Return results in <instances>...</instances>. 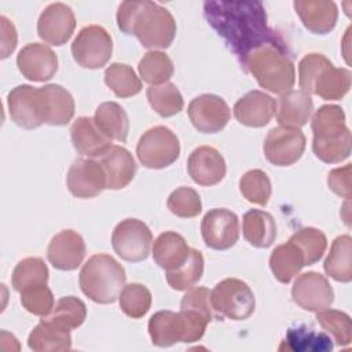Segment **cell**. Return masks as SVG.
I'll return each mask as SVG.
<instances>
[{"label":"cell","mask_w":352,"mask_h":352,"mask_svg":"<svg viewBox=\"0 0 352 352\" xmlns=\"http://www.w3.org/2000/svg\"><path fill=\"white\" fill-rule=\"evenodd\" d=\"M204 14L241 65L256 48L282 41L268 26L265 8L260 1H205Z\"/></svg>","instance_id":"cell-1"},{"label":"cell","mask_w":352,"mask_h":352,"mask_svg":"<svg viewBox=\"0 0 352 352\" xmlns=\"http://www.w3.org/2000/svg\"><path fill=\"white\" fill-rule=\"evenodd\" d=\"M117 25L125 34H133L146 48H168L176 36V21L154 1H124L117 11Z\"/></svg>","instance_id":"cell-2"},{"label":"cell","mask_w":352,"mask_h":352,"mask_svg":"<svg viewBox=\"0 0 352 352\" xmlns=\"http://www.w3.org/2000/svg\"><path fill=\"white\" fill-rule=\"evenodd\" d=\"M241 66L257 80L261 88L274 94L282 95L296 82V69L283 41L256 48Z\"/></svg>","instance_id":"cell-3"},{"label":"cell","mask_w":352,"mask_h":352,"mask_svg":"<svg viewBox=\"0 0 352 352\" xmlns=\"http://www.w3.org/2000/svg\"><path fill=\"white\" fill-rule=\"evenodd\" d=\"M314 154L326 164H337L351 155L352 138L345 125V113L337 104L320 106L312 117Z\"/></svg>","instance_id":"cell-4"},{"label":"cell","mask_w":352,"mask_h":352,"mask_svg":"<svg viewBox=\"0 0 352 352\" xmlns=\"http://www.w3.org/2000/svg\"><path fill=\"white\" fill-rule=\"evenodd\" d=\"M298 84L301 91L320 96L324 100H340L351 88V72L336 67L322 54H308L298 63Z\"/></svg>","instance_id":"cell-5"},{"label":"cell","mask_w":352,"mask_h":352,"mask_svg":"<svg viewBox=\"0 0 352 352\" xmlns=\"http://www.w3.org/2000/svg\"><path fill=\"white\" fill-rule=\"evenodd\" d=\"M124 267L110 254L99 253L88 258L78 276L81 292L94 302H114L125 286Z\"/></svg>","instance_id":"cell-6"},{"label":"cell","mask_w":352,"mask_h":352,"mask_svg":"<svg viewBox=\"0 0 352 352\" xmlns=\"http://www.w3.org/2000/svg\"><path fill=\"white\" fill-rule=\"evenodd\" d=\"M210 304L220 318L245 320L254 312L256 298L246 282L227 278L210 290Z\"/></svg>","instance_id":"cell-7"},{"label":"cell","mask_w":352,"mask_h":352,"mask_svg":"<svg viewBox=\"0 0 352 352\" xmlns=\"http://www.w3.org/2000/svg\"><path fill=\"white\" fill-rule=\"evenodd\" d=\"M140 164L148 169H162L172 165L180 155L177 136L166 126L158 125L146 131L136 146Z\"/></svg>","instance_id":"cell-8"},{"label":"cell","mask_w":352,"mask_h":352,"mask_svg":"<svg viewBox=\"0 0 352 352\" xmlns=\"http://www.w3.org/2000/svg\"><path fill=\"white\" fill-rule=\"evenodd\" d=\"M111 54V36L99 25L82 28L72 44V55L84 69H100L106 66Z\"/></svg>","instance_id":"cell-9"},{"label":"cell","mask_w":352,"mask_h":352,"mask_svg":"<svg viewBox=\"0 0 352 352\" xmlns=\"http://www.w3.org/2000/svg\"><path fill=\"white\" fill-rule=\"evenodd\" d=\"M153 234L146 223L138 219H125L111 234L114 252L125 261L139 263L148 257Z\"/></svg>","instance_id":"cell-10"},{"label":"cell","mask_w":352,"mask_h":352,"mask_svg":"<svg viewBox=\"0 0 352 352\" xmlns=\"http://www.w3.org/2000/svg\"><path fill=\"white\" fill-rule=\"evenodd\" d=\"M264 155L276 166L297 162L305 150V136L300 128H272L264 140Z\"/></svg>","instance_id":"cell-11"},{"label":"cell","mask_w":352,"mask_h":352,"mask_svg":"<svg viewBox=\"0 0 352 352\" xmlns=\"http://www.w3.org/2000/svg\"><path fill=\"white\" fill-rule=\"evenodd\" d=\"M210 290L206 287H192L182 298L180 314L186 324V344L199 341L205 334L208 323L212 320Z\"/></svg>","instance_id":"cell-12"},{"label":"cell","mask_w":352,"mask_h":352,"mask_svg":"<svg viewBox=\"0 0 352 352\" xmlns=\"http://www.w3.org/2000/svg\"><path fill=\"white\" fill-rule=\"evenodd\" d=\"M201 234L208 248L227 250L239 239V220L236 214L228 209H212L201 221Z\"/></svg>","instance_id":"cell-13"},{"label":"cell","mask_w":352,"mask_h":352,"mask_svg":"<svg viewBox=\"0 0 352 352\" xmlns=\"http://www.w3.org/2000/svg\"><path fill=\"white\" fill-rule=\"evenodd\" d=\"M293 301L304 311L318 312L329 308L334 301V292L327 278L308 271L297 276L292 287Z\"/></svg>","instance_id":"cell-14"},{"label":"cell","mask_w":352,"mask_h":352,"mask_svg":"<svg viewBox=\"0 0 352 352\" xmlns=\"http://www.w3.org/2000/svg\"><path fill=\"white\" fill-rule=\"evenodd\" d=\"M187 113L194 128L202 133L220 132L231 117L226 100L213 94H204L194 98L188 104Z\"/></svg>","instance_id":"cell-15"},{"label":"cell","mask_w":352,"mask_h":352,"mask_svg":"<svg viewBox=\"0 0 352 352\" xmlns=\"http://www.w3.org/2000/svg\"><path fill=\"white\" fill-rule=\"evenodd\" d=\"M7 106L11 120L21 128L34 129L44 122L40 88L28 84L12 88L7 96Z\"/></svg>","instance_id":"cell-16"},{"label":"cell","mask_w":352,"mask_h":352,"mask_svg":"<svg viewBox=\"0 0 352 352\" xmlns=\"http://www.w3.org/2000/svg\"><path fill=\"white\" fill-rule=\"evenodd\" d=\"M66 184L76 198H94L106 188V173L99 161L78 158L67 172Z\"/></svg>","instance_id":"cell-17"},{"label":"cell","mask_w":352,"mask_h":352,"mask_svg":"<svg viewBox=\"0 0 352 352\" xmlns=\"http://www.w3.org/2000/svg\"><path fill=\"white\" fill-rule=\"evenodd\" d=\"M76 28V16L72 8L63 3L50 4L38 16L37 34L51 45L66 44Z\"/></svg>","instance_id":"cell-18"},{"label":"cell","mask_w":352,"mask_h":352,"mask_svg":"<svg viewBox=\"0 0 352 352\" xmlns=\"http://www.w3.org/2000/svg\"><path fill=\"white\" fill-rule=\"evenodd\" d=\"M16 66L22 76L30 81L51 80L58 70V56L45 44H26L16 56Z\"/></svg>","instance_id":"cell-19"},{"label":"cell","mask_w":352,"mask_h":352,"mask_svg":"<svg viewBox=\"0 0 352 352\" xmlns=\"http://www.w3.org/2000/svg\"><path fill=\"white\" fill-rule=\"evenodd\" d=\"M85 257V242L74 230H62L50 242L47 258L59 271L76 270Z\"/></svg>","instance_id":"cell-20"},{"label":"cell","mask_w":352,"mask_h":352,"mask_svg":"<svg viewBox=\"0 0 352 352\" xmlns=\"http://www.w3.org/2000/svg\"><path fill=\"white\" fill-rule=\"evenodd\" d=\"M187 170L192 182L199 186H214L226 176V161L223 155L210 146L192 150L187 161Z\"/></svg>","instance_id":"cell-21"},{"label":"cell","mask_w":352,"mask_h":352,"mask_svg":"<svg viewBox=\"0 0 352 352\" xmlns=\"http://www.w3.org/2000/svg\"><path fill=\"white\" fill-rule=\"evenodd\" d=\"M276 113V102L261 91H250L234 104V117L242 125L261 128Z\"/></svg>","instance_id":"cell-22"},{"label":"cell","mask_w":352,"mask_h":352,"mask_svg":"<svg viewBox=\"0 0 352 352\" xmlns=\"http://www.w3.org/2000/svg\"><path fill=\"white\" fill-rule=\"evenodd\" d=\"M43 121L48 125H66L74 116V99L72 94L58 84L40 88Z\"/></svg>","instance_id":"cell-23"},{"label":"cell","mask_w":352,"mask_h":352,"mask_svg":"<svg viewBox=\"0 0 352 352\" xmlns=\"http://www.w3.org/2000/svg\"><path fill=\"white\" fill-rule=\"evenodd\" d=\"M70 138L77 153L87 157H102L113 144L91 117H78L72 128Z\"/></svg>","instance_id":"cell-24"},{"label":"cell","mask_w":352,"mask_h":352,"mask_svg":"<svg viewBox=\"0 0 352 352\" xmlns=\"http://www.w3.org/2000/svg\"><path fill=\"white\" fill-rule=\"evenodd\" d=\"M294 10L302 25L315 34H326L334 29L338 10L334 1L324 0H297Z\"/></svg>","instance_id":"cell-25"},{"label":"cell","mask_w":352,"mask_h":352,"mask_svg":"<svg viewBox=\"0 0 352 352\" xmlns=\"http://www.w3.org/2000/svg\"><path fill=\"white\" fill-rule=\"evenodd\" d=\"M99 162L106 173V188L121 190L135 177L136 162L132 154L121 146H111Z\"/></svg>","instance_id":"cell-26"},{"label":"cell","mask_w":352,"mask_h":352,"mask_svg":"<svg viewBox=\"0 0 352 352\" xmlns=\"http://www.w3.org/2000/svg\"><path fill=\"white\" fill-rule=\"evenodd\" d=\"M314 110L311 96L304 91L290 89L280 95L276 104V121L280 126L300 128L305 125Z\"/></svg>","instance_id":"cell-27"},{"label":"cell","mask_w":352,"mask_h":352,"mask_svg":"<svg viewBox=\"0 0 352 352\" xmlns=\"http://www.w3.org/2000/svg\"><path fill=\"white\" fill-rule=\"evenodd\" d=\"M148 334L157 346L186 342V324L180 312L158 311L148 320Z\"/></svg>","instance_id":"cell-28"},{"label":"cell","mask_w":352,"mask_h":352,"mask_svg":"<svg viewBox=\"0 0 352 352\" xmlns=\"http://www.w3.org/2000/svg\"><path fill=\"white\" fill-rule=\"evenodd\" d=\"M190 250L191 248L180 234L165 231L154 241L153 258L166 272L182 265L190 256Z\"/></svg>","instance_id":"cell-29"},{"label":"cell","mask_w":352,"mask_h":352,"mask_svg":"<svg viewBox=\"0 0 352 352\" xmlns=\"http://www.w3.org/2000/svg\"><path fill=\"white\" fill-rule=\"evenodd\" d=\"M333 349L331 338L327 333L316 331L305 324L290 327L278 351L289 352H327Z\"/></svg>","instance_id":"cell-30"},{"label":"cell","mask_w":352,"mask_h":352,"mask_svg":"<svg viewBox=\"0 0 352 352\" xmlns=\"http://www.w3.org/2000/svg\"><path fill=\"white\" fill-rule=\"evenodd\" d=\"M28 345L36 352L69 351L72 348L70 330H66L44 318L30 331Z\"/></svg>","instance_id":"cell-31"},{"label":"cell","mask_w":352,"mask_h":352,"mask_svg":"<svg viewBox=\"0 0 352 352\" xmlns=\"http://www.w3.org/2000/svg\"><path fill=\"white\" fill-rule=\"evenodd\" d=\"M243 238L254 248H270L276 238V224L274 217L264 210L252 209L242 219Z\"/></svg>","instance_id":"cell-32"},{"label":"cell","mask_w":352,"mask_h":352,"mask_svg":"<svg viewBox=\"0 0 352 352\" xmlns=\"http://www.w3.org/2000/svg\"><path fill=\"white\" fill-rule=\"evenodd\" d=\"M302 267H305L304 254L290 239L276 246L270 256V268L280 283H289Z\"/></svg>","instance_id":"cell-33"},{"label":"cell","mask_w":352,"mask_h":352,"mask_svg":"<svg viewBox=\"0 0 352 352\" xmlns=\"http://www.w3.org/2000/svg\"><path fill=\"white\" fill-rule=\"evenodd\" d=\"M324 272L337 282L348 283L352 279V238L337 236L323 263Z\"/></svg>","instance_id":"cell-34"},{"label":"cell","mask_w":352,"mask_h":352,"mask_svg":"<svg viewBox=\"0 0 352 352\" xmlns=\"http://www.w3.org/2000/svg\"><path fill=\"white\" fill-rule=\"evenodd\" d=\"M98 128L111 140L124 143L129 132V120L125 110L116 102H103L95 110L94 117Z\"/></svg>","instance_id":"cell-35"},{"label":"cell","mask_w":352,"mask_h":352,"mask_svg":"<svg viewBox=\"0 0 352 352\" xmlns=\"http://www.w3.org/2000/svg\"><path fill=\"white\" fill-rule=\"evenodd\" d=\"M11 282L14 290L19 293L30 287L47 285L48 267L40 257H26L15 265Z\"/></svg>","instance_id":"cell-36"},{"label":"cell","mask_w":352,"mask_h":352,"mask_svg":"<svg viewBox=\"0 0 352 352\" xmlns=\"http://www.w3.org/2000/svg\"><path fill=\"white\" fill-rule=\"evenodd\" d=\"M104 82L118 98H131L142 91V81L126 63H111L104 70Z\"/></svg>","instance_id":"cell-37"},{"label":"cell","mask_w":352,"mask_h":352,"mask_svg":"<svg viewBox=\"0 0 352 352\" xmlns=\"http://www.w3.org/2000/svg\"><path fill=\"white\" fill-rule=\"evenodd\" d=\"M146 95L151 109L164 118L180 113L184 107L183 96L177 87L172 82L150 85L147 88Z\"/></svg>","instance_id":"cell-38"},{"label":"cell","mask_w":352,"mask_h":352,"mask_svg":"<svg viewBox=\"0 0 352 352\" xmlns=\"http://www.w3.org/2000/svg\"><path fill=\"white\" fill-rule=\"evenodd\" d=\"M204 274V256L199 250L191 249L187 260L172 271H166V282L173 290H187L197 285Z\"/></svg>","instance_id":"cell-39"},{"label":"cell","mask_w":352,"mask_h":352,"mask_svg":"<svg viewBox=\"0 0 352 352\" xmlns=\"http://www.w3.org/2000/svg\"><path fill=\"white\" fill-rule=\"evenodd\" d=\"M43 318L66 330H73L84 323L87 318V307L80 298L67 296L59 298L52 311Z\"/></svg>","instance_id":"cell-40"},{"label":"cell","mask_w":352,"mask_h":352,"mask_svg":"<svg viewBox=\"0 0 352 352\" xmlns=\"http://www.w3.org/2000/svg\"><path fill=\"white\" fill-rule=\"evenodd\" d=\"M138 70L144 82L161 85L168 82L173 76V62L165 52L153 50L140 59Z\"/></svg>","instance_id":"cell-41"},{"label":"cell","mask_w":352,"mask_h":352,"mask_svg":"<svg viewBox=\"0 0 352 352\" xmlns=\"http://www.w3.org/2000/svg\"><path fill=\"white\" fill-rule=\"evenodd\" d=\"M151 300L150 290L140 283L125 285L118 296L121 311L132 319L144 316L151 307Z\"/></svg>","instance_id":"cell-42"},{"label":"cell","mask_w":352,"mask_h":352,"mask_svg":"<svg viewBox=\"0 0 352 352\" xmlns=\"http://www.w3.org/2000/svg\"><path fill=\"white\" fill-rule=\"evenodd\" d=\"M316 320L322 329L329 333L337 345L345 346L352 341L351 318L348 314L337 309H322L316 312Z\"/></svg>","instance_id":"cell-43"},{"label":"cell","mask_w":352,"mask_h":352,"mask_svg":"<svg viewBox=\"0 0 352 352\" xmlns=\"http://www.w3.org/2000/svg\"><path fill=\"white\" fill-rule=\"evenodd\" d=\"M239 191L246 201L265 206L272 191L268 175L261 169L248 170L239 180Z\"/></svg>","instance_id":"cell-44"},{"label":"cell","mask_w":352,"mask_h":352,"mask_svg":"<svg viewBox=\"0 0 352 352\" xmlns=\"http://www.w3.org/2000/svg\"><path fill=\"white\" fill-rule=\"evenodd\" d=\"M290 241L294 242L302 252L305 258V265H312L318 263L327 248L326 235L314 227H304L296 231Z\"/></svg>","instance_id":"cell-45"},{"label":"cell","mask_w":352,"mask_h":352,"mask_svg":"<svg viewBox=\"0 0 352 352\" xmlns=\"http://www.w3.org/2000/svg\"><path fill=\"white\" fill-rule=\"evenodd\" d=\"M168 209L177 217L191 219L201 213L202 202L198 192L191 187H179L170 192L166 201Z\"/></svg>","instance_id":"cell-46"},{"label":"cell","mask_w":352,"mask_h":352,"mask_svg":"<svg viewBox=\"0 0 352 352\" xmlns=\"http://www.w3.org/2000/svg\"><path fill=\"white\" fill-rule=\"evenodd\" d=\"M21 304L28 312L43 318L52 311L55 301L51 289L47 285H40L23 290L21 293Z\"/></svg>","instance_id":"cell-47"},{"label":"cell","mask_w":352,"mask_h":352,"mask_svg":"<svg viewBox=\"0 0 352 352\" xmlns=\"http://www.w3.org/2000/svg\"><path fill=\"white\" fill-rule=\"evenodd\" d=\"M351 164H346L342 168H336L327 175L329 188L341 198H351Z\"/></svg>","instance_id":"cell-48"},{"label":"cell","mask_w":352,"mask_h":352,"mask_svg":"<svg viewBox=\"0 0 352 352\" xmlns=\"http://www.w3.org/2000/svg\"><path fill=\"white\" fill-rule=\"evenodd\" d=\"M0 25H1V58L6 59L10 56V54L14 52L16 47V30L11 21H8L4 15L0 16Z\"/></svg>","instance_id":"cell-49"}]
</instances>
